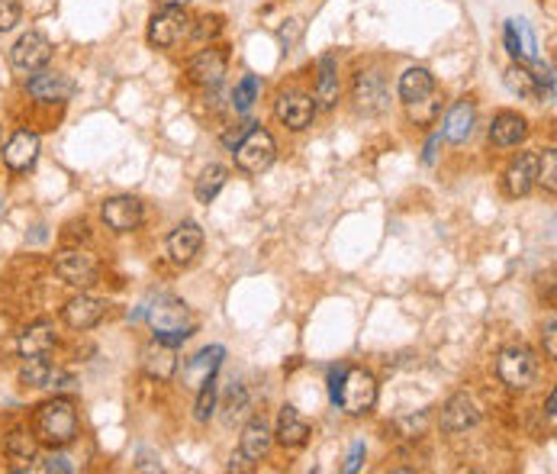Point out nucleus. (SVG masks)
I'll use <instances>...</instances> for the list:
<instances>
[{"instance_id": "1", "label": "nucleus", "mask_w": 557, "mask_h": 474, "mask_svg": "<svg viewBox=\"0 0 557 474\" xmlns=\"http://www.w3.org/2000/svg\"><path fill=\"white\" fill-rule=\"evenodd\" d=\"M33 436L36 442L42 446H52L61 448L75 442L78 436V410L71 400H46V404L36 406V416H33Z\"/></svg>"}, {"instance_id": "2", "label": "nucleus", "mask_w": 557, "mask_h": 474, "mask_svg": "<svg viewBox=\"0 0 557 474\" xmlns=\"http://www.w3.org/2000/svg\"><path fill=\"white\" fill-rule=\"evenodd\" d=\"M145 316H149V323H152V330H155L158 342L171 345V349L181 342H187V339L194 336L191 310H187V303L184 300H177V297H158V300L145 310Z\"/></svg>"}, {"instance_id": "3", "label": "nucleus", "mask_w": 557, "mask_h": 474, "mask_svg": "<svg viewBox=\"0 0 557 474\" xmlns=\"http://www.w3.org/2000/svg\"><path fill=\"white\" fill-rule=\"evenodd\" d=\"M232 155H236V165L242 168V172L261 174V172H268V168L274 165V158H278V145H274L271 132L252 123V130L245 132V136L236 142Z\"/></svg>"}, {"instance_id": "4", "label": "nucleus", "mask_w": 557, "mask_h": 474, "mask_svg": "<svg viewBox=\"0 0 557 474\" xmlns=\"http://www.w3.org/2000/svg\"><path fill=\"white\" fill-rule=\"evenodd\" d=\"M339 404L348 416H364L377 404V381L364 368H345V378L339 387Z\"/></svg>"}, {"instance_id": "5", "label": "nucleus", "mask_w": 557, "mask_h": 474, "mask_svg": "<svg viewBox=\"0 0 557 474\" xmlns=\"http://www.w3.org/2000/svg\"><path fill=\"white\" fill-rule=\"evenodd\" d=\"M497 374L506 387H512V391H525V387H531V381L538 378L535 352L525 349V345H510V349H503L497 358Z\"/></svg>"}, {"instance_id": "6", "label": "nucleus", "mask_w": 557, "mask_h": 474, "mask_svg": "<svg viewBox=\"0 0 557 474\" xmlns=\"http://www.w3.org/2000/svg\"><path fill=\"white\" fill-rule=\"evenodd\" d=\"M55 275L61 278L65 284H71V288H94L97 278H100V261L94 258L90 252H84V248H61L58 255H55Z\"/></svg>"}, {"instance_id": "7", "label": "nucleus", "mask_w": 557, "mask_h": 474, "mask_svg": "<svg viewBox=\"0 0 557 474\" xmlns=\"http://www.w3.org/2000/svg\"><path fill=\"white\" fill-rule=\"evenodd\" d=\"M191 36V20L184 14V7H164L162 14L152 16L149 23V42L158 48H171Z\"/></svg>"}, {"instance_id": "8", "label": "nucleus", "mask_w": 557, "mask_h": 474, "mask_svg": "<svg viewBox=\"0 0 557 474\" xmlns=\"http://www.w3.org/2000/svg\"><path fill=\"white\" fill-rule=\"evenodd\" d=\"M20 381H23L26 387H39V391H61V387H71V384H75V378H71V374L65 372V368H58V364L46 362V355L29 358V362L23 364Z\"/></svg>"}, {"instance_id": "9", "label": "nucleus", "mask_w": 557, "mask_h": 474, "mask_svg": "<svg viewBox=\"0 0 557 474\" xmlns=\"http://www.w3.org/2000/svg\"><path fill=\"white\" fill-rule=\"evenodd\" d=\"M100 214H103V223H107L110 229H116V233H132V229H139L145 220L142 200H136V197L103 200Z\"/></svg>"}, {"instance_id": "10", "label": "nucleus", "mask_w": 557, "mask_h": 474, "mask_svg": "<svg viewBox=\"0 0 557 474\" xmlns=\"http://www.w3.org/2000/svg\"><path fill=\"white\" fill-rule=\"evenodd\" d=\"M52 58V42L46 39L42 33H26L16 39V46L10 48V62L23 71H39L48 65Z\"/></svg>"}, {"instance_id": "11", "label": "nucleus", "mask_w": 557, "mask_h": 474, "mask_svg": "<svg viewBox=\"0 0 557 474\" xmlns=\"http://www.w3.org/2000/svg\"><path fill=\"white\" fill-rule=\"evenodd\" d=\"M274 113H278V120L287 126V130H306L316 117V100L300 94V90H287V94L278 97Z\"/></svg>"}, {"instance_id": "12", "label": "nucleus", "mask_w": 557, "mask_h": 474, "mask_svg": "<svg viewBox=\"0 0 557 474\" xmlns=\"http://www.w3.org/2000/svg\"><path fill=\"white\" fill-rule=\"evenodd\" d=\"M39 149H42V142L36 132L16 130L14 136L4 142V152H0V155H4L10 172H29V168L36 165V158H39Z\"/></svg>"}, {"instance_id": "13", "label": "nucleus", "mask_w": 557, "mask_h": 474, "mask_svg": "<svg viewBox=\"0 0 557 474\" xmlns=\"http://www.w3.org/2000/svg\"><path fill=\"white\" fill-rule=\"evenodd\" d=\"M226 65H229V56H226V48H204L200 56L191 58V65H187V75H191L194 84L213 88V84L223 81Z\"/></svg>"}, {"instance_id": "14", "label": "nucleus", "mask_w": 557, "mask_h": 474, "mask_svg": "<svg viewBox=\"0 0 557 474\" xmlns=\"http://www.w3.org/2000/svg\"><path fill=\"white\" fill-rule=\"evenodd\" d=\"M103 313H107V303L97 300V297H71L68 303H65V310H61V316H65V323L71 326V330H94L97 323L103 320Z\"/></svg>"}, {"instance_id": "15", "label": "nucleus", "mask_w": 557, "mask_h": 474, "mask_svg": "<svg viewBox=\"0 0 557 474\" xmlns=\"http://www.w3.org/2000/svg\"><path fill=\"white\" fill-rule=\"evenodd\" d=\"M26 90L36 100L55 103V100H68L75 94V81L68 75H58V71H39V75H33L26 81Z\"/></svg>"}, {"instance_id": "16", "label": "nucleus", "mask_w": 557, "mask_h": 474, "mask_svg": "<svg viewBox=\"0 0 557 474\" xmlns=\"http://www.w3.org/2000/svg\"><path fill=\"white\" fill-rule=\"evenodd\" d=\"M200 248H204V229H200L194 220L181 223V226L168 236V255L177 261V265H187V261H194Z\"/></svg>"}, {"instance_id": "17", "label": "nucleus", "mask_w": 557, "mask_h": 474, "mask_svg": "<svg viewBox=\"0 0 557 474\" xmlns=\"http://www.w3.org/2000/svg\"><path fill=\"white\" fill-rule=\"evenodd\" d=\"M477 419H480V413H477L474 400L468 397V394H455V397L448 400V404L442 406V433H464V429L477 427Z\"/></svg>"}, {"instance_id": "18", "label": "nucleus", "mask_w": 557, "mask_h": 474, "mask_svg": "<svg viewBox=\"0 0 557 474\" xmlns=\"http://www.w3.org/2000/svg\"><path fill=\"white\" fill-rule=\"evenodd\" d=\"M354 100L364 113H381L387 107V90H384V78L377 71H361L354 78Z\"/></svg>"}, {"instance_id": "19", "label": "nucleus", "mask_w": 557, "mask_h": 474, "mask_svg": "<svg viewBox=\"0 0 557 474\" xmlns=\"http://www.w3.org/2000/svg\"><path fill=\"white\" fill-rule=\"evenodd\" d=\"M474 123H477L474 103H470V100H457L455 107L448 111V117H445L442 139H448V142H455V145L468 142V139L474 136Z\"/></svg>"}, {"instance_id": "20", "label": "nucleus", "mask_w": 557, "mask_h": 474, "mask_svg": "<svg viewBox=\"0 0 557 474\" xmlns=\"http://www.w3.org/2000/svg\"><path fill=\"white\" fill-rule=\"evenodd\" d=\"M538 184V155L535 152H522L506 172V187L512 197H525L531 187Z\"/></svg>"}, {"instance_id": "21", "label": "nucleus", "mask_w": 557, "mask_h": 474, "mask_svg": "<svg viewBox=\"0 0 557 474\" xmlns=\"http://www.w3.org/2000/svg\"><path fill=\"white\" fill-rule=\"evenodd\" d=\"M142 368H145V374H149V378H155V381H171V378H174V372H177V355H174V349H171V345H164V342H158V339H155V345H149V349L142 352Z\"/></svg>"}, {"instance_id": "22", "label": "nucleus", "mask_w": 557, "mask_h": 474, "mask_svg": "<svg viewBox=\"0 0 557 474\" xmlns=\"http://www.w3.org/2000/svg\"><path fill=\"white\" fill-rule=\"evenodd\" d=\"M278 439L287 448H300L310 439V423L297 413V406H280L278 413Z\"/></svg>"}, {"instance_id": "23", "label": "nucleus", "mask_w": 557, "mask_h": 474, "mask_svg": "<svg viewBox=\"0 0 557 474\" xmlns=\"http://www.w3.org/2000/svg\"><path fill=\"white\" fill-rule=\"evenodd\" d=\"M339 103V65L332 56L320 58V78H316V107L332 111Z\"/></svg>"}, {"instance_id": "24", "label": "nucleus", "mask_w": 557, "mask_h": 474, "mask_svg": "<svg viewBox=\"0 0 557 474\" xmlns=\"http://www.w3.org/2000/svg\"><path fill=\"white\" fill-rule=\"evenodd\" d=\"M223 355H226L223 345H210V349L197 352V355L187 362V368H184V381H187L191 387H200V381H206L210 374H216V368L223 364Z\"/></svg>"}, {"instance_id": "25", "label": "nucleus", "mask_w": 557, "mask_h": 474, "mask_svg": "<svg viewBox=\"0 0 557 474\" xmlns=\"http://www.w3.org/2000/svg\"><path fill=\"white\" fill-rule=\"evenodd\" d=\"M525 132H529V123H525L519 113H499V117L493 120V126H489V142L510 149V145L522 142Z\"/></svg>"}, {"instance_id": "26", "label": "nucleus", "mask_w": 557, "mask_h": 474, "mask_svg": "<svg viewBox=\"0 0 557 474\" xmlns=\"http://www.w3.org/2000/svg\"><path fill=\"white\" fill-rule=\"evenodd\" d=\"M16 349H20L23 358L48 355V352L55 349V326H52V323H36V326H29V330L20 336V342H16Z\"/></svg>"}, {"instance_id": "27", "label": "nucleus", "mask_w": 557, "mask_h": 474, "mask_svg": "<svg viewBox=\"0 0 557 474\" xmlns=\"http://www.w3.org/2000/svg\"><path fill=\"white\" fill-rule=\"evenodd\" d=\"M238 452L248 461H258L271 452V429L265 427V419H252L248 427L242 429V448Z\"/></svg>"}, {"instance_id": "28", "label": "nucleus", "mask_w": 557, "mask_h": 474, "mask_svg": "<svg viewBox=\"0 0 557 474\" xmlns=\"http://www.w3.org/2000/svg\"><path fill=\"white\" fill-rule=\"evenodd\" d=\"M436 90V78L428 68H406L400 78V97L403 103H413V100H422Z\"/></svg>"}, {"instance_id": "29", "label": "nucleus", "mask_w": 557, "mask_h": 474, "mask_svg": "<svg viewBox=\"0 0 557 474\" xmlns=\"http://www.w3.org/2000/svg\"><path fill=\"white\" fill-rule=\"evenodd\" d=\"M506 88H510L512 94L522 97V100H541L544 97L541 84L535 81V75L529 71V65H512V68L506 71Z\"/></svg>"}, {"instance_id": "30", "label": "nucleus", "mask_w": 557, "mask_h": 474, "mask_svg": "<svg viewBox=\"0 0 557 474\" xmlns=\"http://www.w3.org/2000/svg\"><path fill=\"white\" fill-rule=\"evenodd\" d=\"M226 178H229V172H226L223 165H206L204 172H200L197 184H194V197H197L200 204H210V200H216V194L223 191Z\"/></svg>"}, {"instance_id": "31", "label": "nucleus", "mask_w": 557, "mask_h": 474, "mask_svg": "<svg viewBox=\"0 0 557 474\" xmlns=\"http://www.w3.org/2000/svg\"><path fill=\"white\" fill-rule=\"evenodd\" d=\"M4 452L14 461H33L36 458V436H29L26 429H14L4 439Z\"/></svg>"}, {"instance_id": "32", "label": "nucleus", "mask_w": 557, "mask_h": 474, "mask_svg": "<svg viewBox=\"0 0 557 474\" xmlns=\"http://www.w3.org/2000/svg\"><path fill=\"white\" fill-rule=\"evenodd\" d=\"M223 410H226V423H236L238 416H245L248 413V391H245L238 381H232L229 387H226V397H223Z\"/></svg>"}, {"instance_id": "33", "label": "nucleus", "mask_w": 557, "mask_h": 474, "mask_svg": "<svg viewBox=\"0 0 557 474\" xmlns=\"http://www.w3.org/2000/svg\"><path fill=\"white\" fill-rule=\"evenodd\" d=\"M261 94V81L255 75H245L242 81L236 84V90H232V107H236L238 113H248L252 111V103L258 100Z\"/></svg>"}, {"instance_id": "34", "label": "nucleus", "mask_w": 557, "mask_h": 474, "mask_svg": "<svg viewBox=\"0 0 557 474\" xmlns=\"http://www.w3.org/2000/svg\"><path fill=\"white\" fill-rule=\"evenodd\" d=\"M213 406H216V374H210L206 381H200V394H197V406H194V416L200 423L213 416Z\"/></svg>"}, {"instance_id": "35", "label": "nucleus", "mask_w": 557, "mask_h": 474, "mask_svg": "<svg viewBox=\"0 0 557 474\" xmlns=\"http://www.w3.org/2000/svg\"><path fill=\"white\" fill-rule=\"evenodd\" d=\"M516 26V39H519V62H531L538 56V46H535V33L525 20H512Z\"/></svg>"}, {"instance_id": "36", "label": "nucleus", "mask_w": 557, "mask_h": 474, "mask_svg": "<svg viewBox=\"0 0 557 474\" xmlns=\"http://www.w3.org/2000/svg\"><path fill=\"white\" fill-rule=\"evenodd\" d=\"M538 181L548 187V194L557 191V155H554V149H548L544 155H538Z\"/></svg>"}, {"instance_id": "37", "label": "nucleus", "mask_w": 557, "mask_h": 474, "mask_svg": "<svg viewBox=\"0 0 557 474\" xmlns=\"http://www.w3.org/2000/svg\"><path fill=\"white\" fill-rule=\"evenodd\" d=\"M409 107V117L415 120V123H432V120L438 117V100H436V90L428 97H422V100H413L406 103Z\"/></svg>"}, {"instance_id": "38", "label": "nucleus", "mask_w": 557, "mask_h": 474, "mask_svg": "<svg viewBox=\"0 0 557 474\" xmlns=\"http://www.w3.org/2000/svg\"><path fill=\"white\" fill-rule=\"evenodd\" d=\"M20 23V0H0V33H7Z\"/></svg>"}, {"instance_id": "39", "label": "nucleus", "mask_w": 557, "mask_h": 474, "mask_svg": "<svg viewBox=\"0 0 557 474\" xmlns=\"http://www.w3.org/2000/svg\"><path fill=\"white\" fill-rule=\"evenodd\" d=\"M219 29H223V20H219V16H200L194 36H197L200 42H206V39H213V36H219Z\"/></svg>"}, {"instance_id": "40", "label": "nucleus", "mask_w": 557, "mask_h": 474, "mask_svg": "<svg viewBox=\"0 0 557 474\" xmlns=\"http://www.w3.org/2000/svg\"><path fill=\"white\" fill-rule=\"evenodd\" d=\"M39 471H48V474H52V471H58V474H71V471H75V465H71V461L65 458V455H48V458L39 465Z\"/></svg>"}, {"instance_id": "41", "label": "nucleus", "mask_w": 557, "mask_h": 474, "mask_svg": "<svg viewBox=\"0 0 557 474\" xmlns=\"http://www.w3.org/2000/svg\"><path fill=\"white\" fill-rule=\"evenodd\" d=\"M438 149H442V132H432L426 142V152H422V162H426V165H436Z\"/></svg>"}, {"instance_id": "42", "label": "nucleus", "mask_w": 557, "mask_h": 474, "mask_svg": "<svg viewBox=\"0 0 557 474\" xmlns=\"http://www.w3.org/2000/svg\"><path fill=\"white\" fill-rule=\"evenodd\" d=\"M361 461H364V442H358V446L352 448V455H348V461H345V474L358 471Z\"/></svg>"}, {"instance_id": "43", "label": "nucleus", "mask_w": 557, "mask_h": 474, "mask_svg": "<svg viewBox=\"0 0 557 474\" xmlns=\"http://www.w3.org/2000/svg\"><path fill=\"white\" fill-rule=\"evenodd\" d=\"M342 378H345V368H332V374H329V397H332V404H339Z\"/></svg>"}, {"instance_id": "44", "label": "nucleus", "mask_w": 557, "mask_h": 474, "mask_svg": "<svg viewBox=\"0 0 557 474\" xmlns=\"http://www.w3.org/2000/svg\"><path fill=\"white\" fill-rule=\"evenodd\" d=\"M557 323H554V316L548 320V330H544V345H548V355L551 358H557Z\"/></svg>"}, {"instance_id": "45", "label": "nucleus", "mask_w": 557, "mask_h": 474, "mask_svg": "<svg viewBox=\"0 0 557 474\" xmlns=\"http://www.w3.org/2000/svg\"><path fill=\"white\" fill-rule=\"evenodd\" d=\"M503 39H506V48H510V56H512V58H519V39H516V26H512V20L506 23Z\"/></svg>"}, {"instance_id": "46", "label": "nucleus", "mask_w": 557, "mask_h": 474, "mask_svg": "<svg viewBox=\"0 0 557 474\" xmlns=\"http://www.w3.org/2000/svg\"><path fill=\"white\" fill-rule=\"evenodd\" d=\"M248 468H252V465H248V458H245L242 452H238V455H232V461H229V471H248Z\"/></svg>"}, {"instance_id": "47", "label": "nucleus", "mask_w": 557, "mask_h": 474, "mask_svg": "<svg viewBox=\"0 0 557 474\" xmlns=\"http://www.w3.org/2000/svg\"><path fill=\"white\" fill-rule=\"evenodd\" d=\"M158 4H162V7H187L191 0H158Z\"/></svg>"}, {"instance_id": "48", "label": "nucleus", "mask_w": 557, "mask_h": 474, "mask_svg": "<svg viewBox=\"0 0 557 474\" xmlns=\"http://www.w3.org/2000/svg\"><path fill=\"white\" fill-rule=\"evenodd\" d=\"M0 152H4V126H0Z\"/></svg>"}]
</instances>
